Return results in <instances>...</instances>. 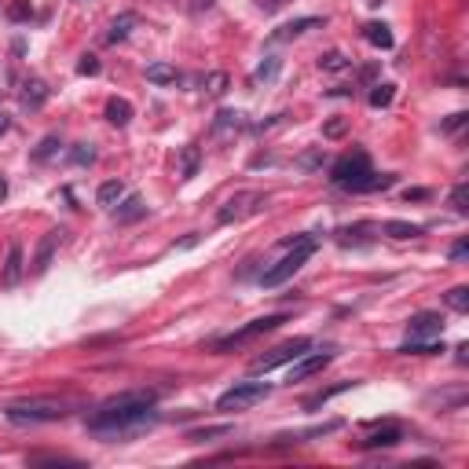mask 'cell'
I'll list each match as a JSON object with an SVG mask.
<instances>
[{
  "label": "cell",
  "instance_id": "1",
  "mask_svg": "<svg viewBox=\"0 0 469 469\" xmlns=\"http://www.w3.org/2000/svg\"><path fill=\"white\" fill-rule=\"evenodd\" d=\"M154 392H121L114 400H106L103 407L89 418V433L103 436V440H118V436H132L143 425H154L158 411H154Z\"/></svg>",
  "mask_w": 469,
  "mask_h": 469
},
{
  "label": "cell",
  "instance_id": "2",
  "mask_svg": "<svg viewBox=\"0 0 469 469\" xmlns=\"http://www.w3.org/2000/svg\"><path fill=\"white\" fill-rule=\"evenodd\" d=\"M70 411H74L70 400H18L4 407V418L11 425H45V422L70 418Z\"/></svg>",
  "mask_w": 469,
  "mask_h": 469
},
{
  "label": "cell",
  "instance_id": "3",
  "mask_svg": "<svg viewBox=\"0 0 469 469\" xmlns=\"http://www.w3.org/2000/svg\"><path fill=\"white\" fill-rule=\"evenodd\" d=\"M286 246H290V253L279 261V264H271L264 275H261V286L264 290H275V286H283L286 279H293L297 271H301L305 264H308V257L315 253V239L312 234H297V239H286Z\"/></svg>",
  "mask_w": 469,
  "mask_h": 469
},
{
  "label": "cell",
  "instance_id": "4",
  "mask_svg": "<svg viewBox=\"0 0 469 469\" xmlns=\"http://www.w3.org/2000/svg\"><path fill=\"white\" fill-rule=\"evenodd\" d=\"M268 396H271V385H268V381H239V385H231L227 392H220L217 411H220V414L249 411V407H257V403L268 400Z\"/></svg>",
  "mask_w": 469,
  "mask_h": 469
},
{
  "label": "cell",
  "instance_id": "5",
  "mask_svg": "<svg viewBox=\"0 0 469 469\" xmlns=\"http://www.w3.org/2000/svg\"><path fill=\"white\" fill-rule=\"evenodd\" d=\"M286 323V315L279 312V315H264V319H253V323H246V327H239V330H231L227 337H217L209 345V352H231V349H239V345H246V341H253V337H261V334H271L275 327H283Z\"/></svg>",
  "mask_w": 469,
  "mask_h": 469
},
{
  "label": "cell",
  "instance_id": "6",
  "mask_svg": "<svg viewBox=\"0 0 469 469\" xmlns=\"http://www.w3.org/2000/svg\"><path fill=\"white\" fill-rule=\"evenodd\" d=\"M308 349H312V341H308V337H293V341H286V345L271 349L268 356H257V359L249 363V371H253V374H268V371L283 367V363H293V359H301Z\"/></svg>",
  "mask_w": 469,
  "mask_h": 469
},
{
  "label": "cell",
  "instance_id": "7",
  "mask_svg": "<svg viewBox=\"0 0 469 469\" xmlns=\"http://www.w3.org/2000/svg\"><path fill=\"white\" fill-rule=\"evenodd\" d=\"M367 173H371V158H367V151H352V154H345L341 162H334L330 180H334V187H341V191H352Z\"/></svg>",
  "mask_w": 469,
  "mask_h": 469
},
{
  "label": "cell",
  "instance_id": "8",
  "mask_svg": "<svg viewBox=\"0 0 469 469\" xmlns=\"http://www.w3.org/2000/svg\"><path fill=\"white\" fill-rule=\"evenodd\" d=\"M268 202V195H257V191H239V195H231L220 209H217V224H234L249 217V213H261Z\"/></svg>",
  "mask_w": 469,
  "mask_h": 469
},
{
  "label": "cell",
  "instance_id": "9",
  "mask_svg": "<svg viewBox=\"0 0 469 469\" xmlns=\"http://www.w3.org/2000/svg\"><path fill=\"white\" fill-rule=\"evenodd\" d=\"M443 334V315L440 312H418L407 319V341H433Z\"/></svg>",
  "mask_w": 469,
  "mask_h": 469
},
{
  "label": "cell",
  "instance_id": "10",
  "mask_svg": "<svg viewBox=\"0 0 469 469\" xmlns=\"http://www.w3.org/2000/svg\"><path fill=\"white\" fill-rule=\"evenodd\" d=\"M330 359H334V352H315V356H301V359H293V363H290V385H293V381H308L312 374H319V371H323L327 363H330Z\"/></svg>",
  "mask_w": 469,
  "mask_h": 469
},
{
  "label": "cell",
  "instance_id": "11",
  "mask_svg": "<svg viewBox=\"0 0 469 469\" xmlns=\"http://www.w3.org/2000/svg\"><path fill=\"white\" fill-rule=\"evenodd\" d=\"M62 234H67V231H48L45 234V239H40V246H37V257H33V275H45L48 271V264H52V257H55V249H59V239H62Z\"/></svg>",
  "mask_w": 469,
  "mask_h": 469
},
{
  "label": "cell",
  "instance_id": "12",
  "mask_svg": "<svg viewBox=\"0 0 469 469\" xmlns=\"http://www.w3.org/2000/svg\"><path fill=\"white\" fill-rule=\"evenodd\" d=\"M48 84L40 81V77H30L26 84H23V96H18V103H23V111H40V106L48 103Z\"/></svg>",
  "mask_w": 469,
  "mask_h": 469
},
{
  "label": "cell",
  "instance_id": "13",
  "mask_svg": "<svg viewBox=\"0 0 469 469\" xmlns=\"http://www.w3.org/2000/svg\"><path fill=\"white\" fill-rule=\"evenodd\" d=\"M143 217H147V202H143L140 195H125V198L118 202V213H114L118 224H136V220H143Z\"/></svg>",
  "mask_w": 469,
  "mask_h": 469
},
{
  "label": "cell",
  "instance_id": "14",
  "mask_svg": "<svg viewBox=\"0 0 469 469\" xmlns=\"http://www.w3.org/2000/svg\"><path fill=\"white\" fill-rule=\"evenodd\" d=\"M239 129H246V114L242 111H220L217 118H213V136H234Z\"/></svg>",
  "mask_w": 469,
  "mask_h": 469
},
{
  "label": "cell",
  "instance_id": "15",
  "mask_svg": "<svg viewBox=\"0 0 469 469\" xmlns=\"http://www.w3.org/2000/svg\"><path fill=\"white\" fill-rule=\"evenodd\" d=\"M323 26V18H315V15H308V18H293V23H286V26H279L271 33V40H293V37H301V33H308V30H319Z\"/></svg>",
  "mask_w": 469,
  "mask_h": 469
},
{
  "label": "cell",
  "instance_id": "16",
  "mask_svg": "<svg viewBox=\"0 0 469 469\" xmlns=\"http://www.w3.org/2000/svg\"><path fill=\"white\" fill-rule=\"evenodd\" d=\"M0 283H4V286H18V283H23V246H11L8 249L4 271H0Z\"/></svg>",
  "mask_w": 469,
  "mask_h": 469
},
{
  "label": "cell",
  "instance_id": "17",
  "mask_svg": "<svg viewBox=\"0 0 469 469\" xmlns=\"http://www.w3.org/2000/svg\"><path fill=\"white\" fill-rule=\"evenodd\" d=\"M106 121L114 125V129H125V125L132 121V103L129 99H121V96H114V99H106Z\"/></svg>",
  "mask_w": 469,
  "mask_h": 469
},
{
  "label": "cell",
  "instance_id": "18",
  "mask_svg": "<svg viewBox=\"0 0 469 469\" xmlns=\"http://www.w3.org/2000/svg\"><path fill=\"white\" fill-rule=\"evenodd\" d=\"M363 37H367V45H374V48H381V52H389V48L396 45V37H392V30H389L385 23H367V26H363Z\"/></svg>",
  "mask_w": 469,
  "mask_h": 469
},
{
  "label": "cell",
  "instance_id": "19",
  "mask_svg": "<svg viewBox=\"0 0 469 469\" xmlns=\"http://www.w3.org/2000/svg\"><path fill=\"white\" fill-rule=\"evenodd\" d=\"M403 440V429H400V425H385V429H381V433H371L363 443H359V447H367V451H374V447H396Z\"/></svg>",
  "mask_w": 469,
  "mask_h": 469
},
{
  "label": "cell",
  "instance_id": "20",
  "mask_svg": "<svg viewBox=\"0 0 469 469\" xmlns=\"http://www.w3.org/2000/svg\"><path fill=\"white\" fill-rule=\"evenodd\" d=\"M136 23H140L136 11H121L114 23H111V33H106V40H111V45H118V40H125V37L136 30Z\"/></svg>",
  "mask_w": 469,
  "mask_h": 469
},
{
  "label": "cell",
  "instance_id": "21",
  "mask_svg": "<svg viewBox=\"0 0 469 469\" xmlns=\"http://www.w3.org/2000/svg\"><path fill=\"white\" fill-rule=\"evenodd\" d=\"M121 198H125V183H121V180H106V183H99V191H96V202H99L103 209H114Z\"/></svg>",
  "mask_w": 469,
  "mask_h": 469
},
{
  "label": "cell",
  "instance_id": "22",
  "mask_svg": "<svg viewBox=\"0 0 469 469\" xmlns=\"http://www.w3.org/2000/svg\"><path fill=\"white\" fill-rule=\"evenodd\" d=\"M381 231H385L389 239L407 242V239H418V234H422L425 227H422V224H407V220H385V224H381Z\"/></svg>",
  "mask_w": 469,
  "mask_h": 469
},
{
  "label": "cell",
  "instance_id": "23",
  "mask_svg": "<svg viewBox=\"0 0 469 469\" xmlns=\"http://www.w3.org/2000/svg\"><path fill=\"white\" fill-rule=\"evenodd\" d=\"M400 352L403 356H440L443 352V341L440 337H433V341H403Z\"/></svg>",
  "mask_w": 469,
  "mask_h": 469
},
{
  "label": "cell",
  "instance_id": "24",
  "mask_svg": "<svg viewBox=\"0 0 469 469\" xmlns=\"http://www.w3.org/2000/svg\"><path fill=\"white\" fill-rule=\"evenodd\" d=\"M198 165H202V151H198L195 143L183 147V151H180V176H183V180L198 176Z\"/></svg>",
  "mask_w": 469,
  "mask_h": 469
},
{
  "label": "cell",
  "instance_id": "25",
  "mask_svg": "<svg viewBox=\"0 0 469 469\" xmlns=\"http://www.w3.org/2000/svg\"><path fill=\"white\" fill-rule=\"evenodd\" d=\"M147 81L151 84H173L176 81V67L173 62H151V67H147Z\"/></svg>",
  "mask_w": 469,
  "mask_h": 469
},
{
  "label": "cell",
  "instance_id": "26",
  "mask_svg": "<svg viewBox=\"0 0 469 469\" xmlns=\"http://www.w3.org/2000/svg\"><path fill=\"white\" fill-rule=\"evenodd\" d=\"M392 96H396V84L392 81H378L374 89H371V106H374V111H381V106L392 103Z\"/></svg>",
  "mask_w": 469,
  "mask_h": 469
},
{
  "label": "cell",
  "instance_id": "27",
  "mask_svg": "<svg viewBox=\"0 0 469 469\" xmlns=\"http://www.w3.org/2000/svg\"><path fill=\"white\" fill-rule=\"evenodd\" d=\"M279 70H283V59L279 55H264V62H261V67H257V74H253V81H275V77H279Z\"/></svg>",
  "mask_w": 469,
  "mask_h": 469
},
{
  "label": "cell",
  "instance_id": "28",
  "mask_svg": "<svg viewBox=\"0 0 469 469\" xmlns=\"http://www.w3.org/2000/svg\"><path fill=\"white\" fill-rule=\"evenodd\" d=\"M227 84H231V81H227L224 70H213V74L205 77V96H209V99H220V96L227 92Z\"/></svg>",
  "mask_w": 469,
  "mask_h": 469
},
{
  "label": "cell",
  "instance_id": "29",
  "mask_svg": "<svg viewBox=\"0 0 469 469\" xmlns=\"http://www.w3.org/2000/svg\"><path fill=\"white\" fill-rule=\"evenodd\" d=\"M352 62L341 55V52H327V55H319V70H327V74H341V70H349Z\"/></svg>",
  "mask_w": 469,
  "mask_h": 469
},
{
  "label": "cell",
  "instance_id": "30",
  "mask_svg": "<svg viewBox=\"0 0 469 469\" xmlns=\"http://www.w3.org/2000/svg\"><path fill=\"white\" fill-rule=\"evenodd\" d=\"M443 301H447V308H455V312H469V286H451L443 293Z\"/></svg>",
  "mask_w": 469,
  "mask_h": 469
},
{
  "label": "cell",
  "instance_id": "31",
  "mask_svg": "<svg viewBox=\"0 0 469 469\" xmlns=\"http://www.w3.org/2000/svg\"><path fill=\"white\" fill-rule=\"evenodd\" d=\"M67 158H70V165H92L96 162V147L92 143H74Z\"/></svg>",
  "mask_w": 469,
  "mask_h": 469
},
{
  "label": "cell",
  "instance_id": "32",
  "mask_svg": "<svg viewBox=\"0 0 469 469\" xmlns=\"http://www.w3.org/2000/svg\"><path fill=\"white\" fill-rule=\"evenodd\" d=\"M59 136H45V140H40L37 143V151H33V162H48V158H55L59 154Z\"/></svg>",
  "mask_w": 469,
  "mask_h": 469
},
{
  "label": "cell",
  "instance_id": "33",
  "mask_svg": "<svg viewBox=\"0 0 469 469\" xmlns=\"http://www.w3.org/2000/svg\"><path fill=\"white\" fill-rule=\"evenodd\" d=\"M345 389H352V381H349V385H334V389H323V392H315V396H308V400H305V411H315V407H323V403H327L330 396H337V392H345Z\"/></svg>",
  "mask_w": 469,
  "mask_h": 469
},
{
  "label": "cell",
  "instance_id": "34",
  "mask_svg": "<svg viewBox=\"0 0 469 469\" xmlns=\"http://www.w3.org/2000/svg\"><path fill=\"white\" fill-rule=\"evenodd\" d=\"M227 433H231V425H209V429H195V433H187V440L205 443V440H217V436H227Z\"/></svg>",
  "mask_w": 469,
  "mask_h": 469
},
{
  "label": "cell",
  "instance_id": "35",
  "mask_svg": "<svg viewBox=\"0 0 469 469\" xmlns=\"http://www.w3.org/2000/svg\"><path fill=\"white\" fill-rule=\"evenodd\" d=\"M30 15H33V4H30V0H15V4L8 8V18H11V23H26Z\"/></svg>",
  "mask_w": 469,
  "mask_h": 469
},
{
  "label": "cell",
  "instance_id": "36",
  "mask_svg": "<svg viewBox=\"0 0 469 469\" xmlns=\"http://www.w3.org/2000/svg\"><path fill=\"white\" fill-rule=\"evenodd\" d=\"M465 121H469V114H465V111H458V114H447V118L440 121V132H458Z\"/></svg>",
  "mask_w": 469,
  "mask_h": 469
},
{
  "label": "cell",
  "instance_id": "37",
  "mask_svg": "<svg viewBox=\"0 0 469 469\" xmlns=\"http://www.w3.org/2000/svg\"><path fill=\"white\" fill-rule=\"evenodd\" d=\"M465 202H469V187H465V183H458V187L451 191V209H455V213H465V209H469Z\"/></svg>",
  "mask_w": 469,
  "mask_h": 469
},
{
  "label": "cell",
  "instance_id": "38",
  "mask_svg": "<svg viewBox=\"0 0 469 469\" xmlns=\"http://www.w3.org/2000/svg\"><path fill=\"white\" fill-rule=\"evenodd\" d=\"M103 67H99V59L96 55H81V62H77V74H84V77H96Z\"/></svg>",
  "mask_w": 469,
  "mask_h": 469
},
{
  "label": "cell",
  "instance_id": "39",
  "mask_svg": "<svg viewBox=\"0 0 469 469\" xmlns=\"http://www.w3.org/2000/svg\"><path fill=\"white\" fill-rule=\"evenodd\" d=\"M345 129H349L345 118H334V121L323 125V136H327V140H337V136H345Z\"/></svg>",
  "mask_w": 469,
  "mask_h": 469
},
{
  "label": "cell",
  "instance_id": "40",
  "mask_svg": "<svg viewBox=\"0 0 469 469\" xmlns=\"http://www.w3.org/2000/svg\"><path fill=\"white\" fill-rule=\"evenodd\" d=\"M465 257H469V242H465V239H458V242L451 246V261H455V264H462Z\"/></svg>",
  "mask_w": 469,
  "mask_h": 469
},
{
  "label": "cell",
  "instance_id": "41",
  "mask_svg": "<svg viewBox=\"0 0 469 469\" xmlns=\"http://www.w3.org/2000/svg\"><path fill=\"white\" fill-rule=\"evenodd\" d=\"M403 198H407V202H422V198H429V191H425V187H411V191H403Z\"/></svg>",
  "mask_w": 469,
  "mask_h": 469
},
{
  "label": "cell",
  "instance_id": "42",
  "mask_svg": "<svg viewBox=\"0 0 469 469\" xmlns=\"http://www.w3.org/2000/svg\"><path fill=\"white\" fill-rule=\"evenodd\" d=\"M301 165H305V169H315V165H323V154H319V151H312V154H305V158H301Z\"/></svg>",
  "mask_w": 469,
  "mask_h": 469
},
{
  "label": "cell",
  "instance_id": "43",
  "mask_svg": "<svg viewBox=\"0 0 469 469\" xmlns=\"http://www.w3.org/2000/svg\"><path fill=\"white\" fill-rule=\"evenodd\" d=\"M286 0H261V11H279Z\"/></svg>",
  "mask_w": 469,
  "mask_h": 469
},
{
  "label": "cell",
  "instance_id": "44",
  "mask_svg": "<svg viewBox=\"0 0 469 469\" xmlns=\"http://www.w3.org/2000/svg\"><path fill=\"white\" fill-rule=\"evenodd\" d=\"M8 129H11V118H8V114H4V111H0V136H4V132H8Z\"/></svg>",
  "mask_w": 469,
  "mask_h": 469
},
{
  "label": "cell",
  "instance_id": "45",
  "mask_svg": "<svg viewBox=\"0 0 469 469\" xmlns=\"http://www.w3.org/2000/svg\"><path fill=\"white\" fill-rule=\"evenodd\" d=\"M4 198H8V180L0 176V202H4Z\"/></svg>",
  "mask_w": 469,
  "mask_h": 469
},
{
  "label": "cell",
  "instance_id": "46",
  "mask_svg": "<svg viewBox=\"0 0 469 469\" xmlns=\"http://www.w3.org/2000/svg\"><path fill=\"white\" fill-rule=\"evenodd\" d=\"M213 4V0H198V8H209Z\"/></svg>",
  "mask_w": 469,
  "mask_h": 469
},
{
  "label": "cell",
  "instance_id": "47",
  "mask_svg": "<svg viewBox=\"0 0 469 469\" xmlns=\"http://www.w3.org/2000/svg\"><path fill=\"white\" fill-rule=\"evenodd\" d=\"M74 4H84V0H74Z\"/></svg>",
  "mask_w": 469,
  "mask_h": 469
}]
</instances>
